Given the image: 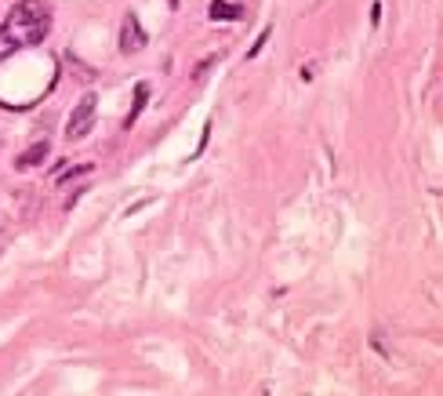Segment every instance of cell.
Segmentation results:
<instances>
[{
	"label": "cell",
	"mask_w": 443,
	"mask_h": 396,
	"mask_svg": "<svg viewBox=\"0 0 443 396\" xmlns=\"http://www.w3.org/2000/svg\"><path fill=\"white\" fill-rule=\"evenodd\" d=\"M167 4H171V8H178V0H167Z\"/></svg>",
	"instance_id": "30bf717a"
},
{
	"label": "cell",
	"mask_w": 443,
	"mask_h": 396,
	"mask_svg": "<svg viewBox=\"0 0 443 396\" xmlns=\"http://www.w3.org/2000/svg\"><path fill=\"white\" fill-rule=\"evenodd\" d=\"M215 62H218V58H203V66H197V69H193V81H197V84H200L203 76L211 73V66H215Z\"/></svg>",
	"instance_id": "ba28073f"
},
{
	"label": "cell",
	"mask_w": 443,
	"mask_h": 396,
	"mask_svg": "<svg viewBox=\"0 0 443 396\" xmlns=\"http://www.w3.org/2000/svg\"><path fill=\"white\" fill-rule=\"evenodd\" d=\"M371 22H374V26L382 22V4H374V8H371Z\"/></svg>",
	"instance_id": "9c48e42d"
},
{
	"label": "cell",
	"mask_w": 443,
	"mask_h": 396,
	"mask_svg": "<svg viewBox=\"0 0 443 396\" xmlns=\"http://www.w3.org/2000/svg\"><path fill=\"white\" fill-rule=\"evenodd\" d=\"M84 175H91V164H81V167H73V171H66L62 179H55V185H69V182H76V179H84Z\"/></svg>",
	"instance_id": "52a82bcc"
},
{
	"label": "cell",
	"mask_w": 443,
	"mask_h": 396,
	"mask_svg": "<svg viewBox=\"0 0 443 396\" xmlns=\"http://www.w3.org/2000/svg\"><path fill=\"white\" fill-rule=\"evenodd\" d=\"M44 156H47V142H37V146H33V149H29L26 156H19V167L26 171V167H33V164H40V160H44Z\"/></svg>",
	"instance_id": "8992f818"
},
{
	"label": "cell",
	"mask_w": 443,
	"mask_h": 396,
	"mask_svg": "<svg viewBox=\"0 0 443 396\" xmlns=\"http://www.w3.org/2000/svg\"><path fill=\"white\" fill-rule=\"evenodd\" d=\"M142 47H146V29L138 26L135 15H124V22H120V51L124 55H138Z\"/></svg>",
	"instance_id": "3957f363"
},
{
	"label": "cell",
	"mask_w": 443,
	"mask_h": 396,
	"mask_svg": "<svg viewBox=\"0 0 443 396\" xmlns=\"http://www.w3.org/2000/svg\"><path fill=\"white\" fill-rule=\"evenodd\" d=\"M208 15H211L215 22H222V19H244V8L240 4H226V0H211Z\"/></svg>",
	"instance_id": "277c9868"
},
{
	"label": "cell",
	"mask_w": 443,
	"mask_h": 396,
	"mask_svg": "<svg viewBox=\"0 0 443 396\" xmlns=\"http://www.w3.org/2000/svg\"><path fill=\"white\" fill-rule=\"evenodd\" d=\"M146 102H149V88H146V84H138V88H135V106H131L128 120H124V128H131V124L142 117V109H146Z\"/></svg>",
	"instance_id": "5b68a950"
},
{
	"label": "cell",
	"mask_w": 443,
	"mask_h": 396,
	"mask_svg": "<svg viewBox=\"0 0 443 396\" xmlns=\"http://www.w3.org/2000/svg\"><path fill=\"white\" fill-rule=\"evenodd\" d=\"M47 29H51V4L47 0H19L0 26V62L11 58L19 47L44 44Z\"/></svg>",
	"instance_id": "6da1fadb"
},
{
	"label": "cell",
	"mask_w": 443,
	"mask_h": 396,
	"mask_svg": "<svg viewBox=\"0 0 443 396\" xmlns=\"http://www.w3.org/2000/svg\"><path fill=\"white\" fill-rule=\"evenodd\" d=\"M94 109H99V94L87 91L84 99L76 102L73 117H69V124H66V138H69V142H81V138L94 128Z\"/></svg>",
	"instance_id": "7a4b0ae2"
}]
</instances>
